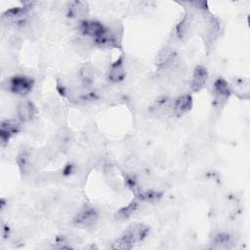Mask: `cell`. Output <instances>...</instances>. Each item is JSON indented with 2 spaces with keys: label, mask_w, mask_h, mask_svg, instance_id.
<instances>
[{
  "label": "cell",
  "mask_w": 250,
  "mask_h": 250,
  "mask_svg": "<svg viewBox=\"0 0 250 250\" xmlns=\"http://www.w3.org/2000/svg\"><path fill=\"white\" fill-rule=\"evenodd\" d=\"M190 28V20L188 16H185L177 25V34L179 38H183L187 35Z\"/></svg>",
  "instance_id": "4fadbf2b"
},
{
  "label": "cell",
  "mask_w": 250,
  "mask_h": 250,
  "mask_svg": "<svg viewBox=\"0 0 250 250\" xmlns=\"http://www.w3.org/2000/svg\"><path fill=\"white\" fill-rule=\"evenodd\" d=\"M138 207V201L134 200L131 203H129L127 206L121 208L117 213H116V217L118 219H127L129 218L137 209Z\"/></svg>",
  "instance_id": "7c38bea8"
},
{
  "label": "cell",
  "mask_w": 250,
  "mask_h": 250,
  "mask_svg": "<svg viewBox=\"0 0 250 250\" xmlns=\"http://www.w3.org/2000/svg\"><path fill=\"white\" fill-rule=\"evenodd\" d=\"M33 81L31 78L23 75H16L10 78L8 82L9 90L17 95H25L31 91Z\"/></svg>",
  "instance_id": "7a4b0ae2"
},
{
  "label": "cell",
  "mask_w": 250,
  "mask_h": 250,
  "mask_svg": "<svg viewBox=\"0 0 250 250\" xmlns=\"http://www.w3.org/2000/svg\"><path fill=\"white\" fill-rule=\"evenodd\" d=\"M19 131V123L14 120H4L1 122L0 139L2 143L7 142L12 135Z\"/></svg>",
  "instance_id": "9c48e42d"
},
{
  "label": "cell",
  "mask_w": 250,
  "mask_h": 250,
  "mask_svg": "<svg viewBox=\"0 0 250 250\" xmlns=\"http://www.w3.org/2000/svg\"><path fill=\"white\" fill-rule=\"evenodd\" d=\"M214 95L216 98V101L218 103L225 102L229 96L230 95V86L229 83L223 79L218 78L214 83Z\"/></svg>",
  "instance_id": "52a82bcc"
},
{
  "label": "cell",
  "mask_w": 250,
  "mask_h": 250,
  "mask_svg": "<svg viewBox=\"0 0 250 250\" xmlns=\"http://www.w3.org/2000/svg\"><path fill=\"white\" fill-rule=\"evenodd\" d=\"M192 106V98L190 95H182L178 97L173 104H172V109L176 115H182L188 111Z\"/></svg>",
  "instance_id": "8992f818"
},
{
  "label": "cell",
  "mask_w": 250,
  "mask_h": 250,
  "mask_svg": "<svg viewBox=\"0 0 250 250\" xmlns=\"http://www.w3.org/2000/svg\"><path fill=\"white\" fill-rule=\"evenodd\" d=\"M229 240L230 238L228 233H218L213 239V243L215 247H222V246H227Z\"/></svg>",
  "instance_id": "9a60e30c"
},
{
  "label": "cell",
  "mask_w": 250,
  "mask_h": 250,
  "mask_svg": "<svg viewBox=\"0 0 250 250\" xmlns=\"http://www.w3.org/2000/svg\"><path fill=\"white\" fill-rule=\"evenodd\" d=\"M80 29L85 35L93 37L94 40L103 37L107 31V27H105L100 21L86 20L80 22Z\"/></svg>",
  "instance_id": "3957f363"
},
{
  "label": "cell",
  "mask_w": 250,
  "mask_h": 250,
  "mask_svg": "<svg viewBox=\"0 0 250 250\" xmlns=\"http://www.w3.org/2000/svg\"><path fill=\"white\" fill-rule=\"evenodd\" d=\"M35 114V107L29 101H21L17 106V115L20 120L25 122L31 120Z\"/></svg>",
  "instance_id": "ba28073f"
},
{
  "label": "cell",
  "mask_w": 250,
  "mask_h": 250,
  "mask_svg": "<svg viewBox=\"0 0 250 250\" xmlns=\"http://www.w3.org/2000/svg\"><path fill=\"white\" fill-rule=\"evenodd\" d=\"M89 7L88 4L82 1L72 2L69 7V15L75 18H84L88 15Z\"/></svg>",
  "instance_id": "8fae6325"
},
{
  "label": "cell",
  "mask_w": 250,
  "mask_h": 250,
  "mask_svg": "<svg viewBox=\"0 0 250 250\" xmlns=\"http://www.w3.org/2000/svg\"><path fill=\"white\" fill-rule=\"evenodd\" d=\"M124 76H125V70L123 66V60L122 58H120L111 64L108 71V79L112 82H119L123 80Z\"/></svg>",
  "instance_id": "30bf717a"
},
{
  "label": "cell",
  "mask_w": 250,
  "mask_h": 250,
  "mask_svg": "<svg viewBox=\"0 0 250 250\" xmlns=\"http://www.w3.org/2000/svg\"><path fill=\"white\" fill-rule=\"evenodd\" d=\"M98 219L97 211L92 207H85L74 218V223L83 227H90L95 224Z\"/></svg>",
  "instance_id": "277c9868"
},
{
  "label": "cell",
  "mask_w": 250,
  "mask_h": 250,
  "mask_svg": "<svg viewBox=\"0 0 250 250\" xmlns=\"http://www.w3.org/2000/svg\"><path fill=\"white\" fill-rule=\"evenodd\" d=\"M148 233V227L136 223L131 225L123 233L121 237H119L115 242H113V245L111 248L113 249H130L133 247V245L137 242L142 241Z\"/></svg>",
  "instance_id": "6da1fadb"
},
{
  "label": "cell",
  "mask_w": 250,
  "mask_h": 250,
  "mask_svg": "<svg viewBox=\"0 0 250 250\" xmlns=\"http://www.w3.org/2000/svg\"><path fill=\"white\" fill-rule=\"evenodd\" d=\"M207 79H208V73L206 68L202 65H197L194 68V72H193L191 83H190L191 90L193 92L200 91L205 86Z\"/></svg>",
  "instance_id": "5b68a950"
},
{
  "label": "cell",
  "mask_w": 250,
  "mask_h": 250,
  "mask_svg": "<svg viewBox=\"0 0 250 250\" xmlns=\"http://www.w3.org/2000/svg\"><path fill=\"white\" fill-rule=\"evenodd\" d=\"M80 76H81V79L83 80L84 84H89V83H91L92 80H93V76H94L93 67H92L90 64L84 65V66L81 68Z\"/></svg>",
  "instance_id": "5bb4252c"
}]
</instances>
